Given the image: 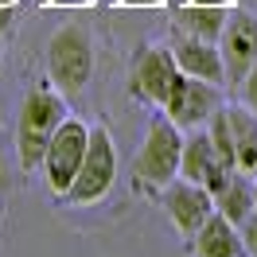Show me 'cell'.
I'll list each match as a JSON object with an SVG mask.
<instances>
[{"label": "cell", "mask_w": 257, "mask_h": 257, "mask_svg": "<svg viewBox=\"0 0 257 257\" xmlns=\"http://www.w3.org/2000/svg\"><path fill=\"white\" fill-rule=\"evenodd\" d=\"M253 210H257V172H253Z\"/></svg>", "instance_id": "cell-19"}, {"label": "cell", "mask_w": 257, "mask_h": 257, "mask_svg": "<svg viewBox=\"0 0 257 257\" xmlns=\"http://www.w3.org/2000/svg\"><path fill=\"white\" fill-rule=\"evenodd\" d=\"M172 59H176L179 74L214 82V86H222V82H226V66H222V51H218V43H207V39H195V35L179 32L176 43H172Z\"/></svg>", "instance_id": "cell-10"}, {"label": "cell", "mask_w": 257, "mask_h": 257, "mask_svg": "<svg viewBox=\"0 0 257 257\" xmlns=\"http://www.w3.org/2000/svg\"><path fill=\"white\" fill-rule=\"evenodd\" d=\"M214 168H226V164L214 156V145H210L207 128H191L183 137V148H179V179L207 183V176ZM230 172H238V168H230Z\"/></svg>", "instance_id": "cell-12"}, {"label": "cell", "mask_w": 257, "mask_h": 257, "mask_svg": "<svg viewBox=\"0 0 257 257\" xmlns=\"http://www.w3.org/2000/svg\"><path fill=\"white\" fill-rule=\"evenodd\" d=\"M94 70V39L82 24H66L47 39V74L63 94H82Z\"/></svg>", "instance_id": "cell-2"}, {"label": "cell", "mask_w": 257, "mask_h": 257, "mask_svg": "<svg viewBox=\"0 0 257 257\" xmlns=\"http://www.w3.org/2000/svg\"><path fill=\"white\" fill-rule=\"evenodd\" d=\"M179 148H183V133L168 121V113H156L148 121L145 145L137 156V179L145 191H164L179 176Z\"/></svg>", "instance_id": "cell-3"}, {"label": "cell", "mask_w": 257, "mask_h": 257, "mask_svg": "<svg viewBox=\"0 0 257 257\" xmlns=\"http://www.w3.org/2000/svg\"><path fill=\"white\" fill-rule=\"evenodd\" d=\"M218 51H222V66H226V86L238 90L245 70L257 63V16L253 12H234L226 20L222 35H218Z\"/></svg>", "instance_id": "cell-8"}, {"label": "cell", "mask_w": 257, "mask_h": 257, "mask_svg": "<svg viewBox=\"0 0 257 257\" xmlns=\"http://www.w3.org/2000/svg\"><path fill=\"white\" fill-rule=\"evenodd\" d=\"M214 210L222 218H230L234 226L253 210V179H249V172H234L226 179V187L214 195Z\"/></svg>", "instance_id": "cell-14"}, {"label": "cell", "mask_w": 257, "mask_h": 257, "mask_svg": "<svg viewBox=\"0 0 257 257\" xmlns=\"http://www.w3.org/2000/svg\"><path fill=\"white\" fill-rule=\"evenodd\" d=\"M230 137H234V160L238 172H257V113L249 105H226Z\"/></svg>", "instance_id": "cell-13"}, {"label": "cell", "mask_w": 257, "mask_h": 257, "mask_svg": "<svg viewBox=\"0 0 257 257\" xmlns=\"http://www.w3.org/2000/svg\"><path fill=\"white\" fill-rule=\"evenodd\" d=\"M176 78H179V66L172 59V47H145L133 63V74H128V94L164 109Z\"/></svg>", "instance_id": "cell-7"}, {"label": "cell", "mask_w": 257, "mask_h": 257, "mask_svg": "<svg viewBox=\"0 0 257 257\" xmlns=\"http://www.w3.org/2000/svg\"><path fill=\"white\" fill-rule=\"evenodd\" d=\"M160 203H164L168 218L176 222V230L183 238H191L195 230L214 214V195L203 183H191V179H179V176L160 191Z\"/></svg>", "instance_id": "cell-9"}, {"label": "cell", "mask_w": 257, "mask_h": 257, "mask_svg": "<svg viewBox=\"0 0 257 257\" xmlns=\"http://www.w3.org/2000/svg\"><path fill=\"white\" fill-rule=\"evenodd\" d=\"M66 121V101L55 90H32L20 105V121H16V156L20 168L32 172L43 164L47 141L55 137V128Z\"/></svg>", "instance_id": "cell-1"}, {"label": "cell", "mask_w": 257, "mask_h": 257, "mask_svg": "<svg viewBox=\"0 0 257 257\" xmlns=\"http://www.w3.org/2000/svg\"><path fill=\"white\" fill-rule=\"evenodd\" d=\"M245 4H249V8H257V0H245Z\"/></svg>", "instance_id": "cell-20"}, {"label": "cell", "mask_w": 257, "mask_h": 257, "mask_svg": "<svg viewBox=\"0 0 257 257\" xmlns=\"http://www.w3.org/2000/svg\"><path fill=\"white\" fill-rule=\"evenodd\" d=\"M238 97H241V105H249V109L257 113V63L245 70V78L238 82Z\"/></svg>", "instance_id": "cell-18"}, {"label": "cell", "mask_w": 257, "mask_h": 257, "mask_svg": "<svg viewBox=\"0 0 257 257\" xmlns=\"http://www.w3.org/2000/svg\"><path fill=\"white\" fill-rule=\"evenodd\" d=\"M253 257H257V253H253Z\"/></svg>", "instance_id": "cell-21"}, {"label": "cell", "mask_w": 257, "mask_h": 257, "mask_svg": "<svg viewBox=\"0 0 257 257\" xmlns=\"http://www.w3.org/2000/svg\"><path fill=\"white\" fill-rule=\"evenodd\" d=\"M203 128H207L210 145H214V156L226 168H238V160H234V137H230V121H226V105H218V109L210 113V121Z\"/></svg>", "instance_id": "cell-16"}, {"label": "cell", "mask_w": 257, "mask_h": 257, "mask_svg": "<svg viewBox=\"0 0 257 257\" xmlns=\"http://www.w3.org/2000/svg\"><path fill=\"white\" fill-rule=\"evenodd\" d=\"M117 179V148H113V137L105 125H94L90 128V141H86V152H82V164H78V176L70 179L63 199L70 203H97L105 199Z\"/></svg>", "instance_id": "cell-4"}, {"label": "cell", "mask_w": 257, "mask_h": 257, "mask_svg": "<svg viewBox=\"0 0 257 257\" xmlns=\"http://www.w3.org/2000/svg\"><path fill=\"white\" fill-rule=\"evenodd\" d=\"M191 241H195V257H241L245 253L238 226L230 222V218H222L218 210L191 234Z\"/></svg>", "instance_id": "cell-11"}, {"label": "cell", "mask_w": 257, "mask_h": 257, "mask_svg": "<svg viewBox=\"0 0 257 257\" xmlns=\"http://www.w3.org/2000/svg\"><path fill=\"white\" fill-rule=\"evenodd\" d=\"M226 8L218 4H195L187 12H179V32L195 35V39H207V43H218V35L226 28Z\"/></svg>", "instance_id": "cell-15"}, {"label": "cell", "mask_w": 257, "mask_h": 257, "mask_svg": "<svg viewBox=\"0 0 257 257\" xmlns=\"http://www.w3.org/2000/svg\"><path fill=\"white\" fill-rule=\"evenodd\" d=\"M222 105V94L214 82H203V78H191V74H179L172 94L164 101V113L168 121L179 128V133H191V128H203L210 121V113Z\"/></svg>", "instance_id": "cell-6"}, {"label": "cell", "mask_w": 257, "mask_h": 257, "mask_svg": "<svg viewBox=\"0 0 257 257\" xmlns=\"http://www.w3.org/2000/svg\"><path fill=\"white\" fill-rule=\"evenodd\" d=\"M86 141H90V125H82L78 117H66L63 125L55 128V137L47 141V152H43V176H47V187L55 195H66L70 179L78 176Z\"/></svg>", "instance_id": "cell-5"}, {"label": "cell", "mask_w": 257, "mask_h": 257, "mask_svg": "<svg viewBox=\"0 0 257 257\" xmlns=\"http://www.w3.org/2000/svg\"><path fill=\"white\" fill-rule=\"evenodd\" d=\"M238 234H241V249L253 257L257 253V210H249V214L238 222Z\"/></svg>", "instance_id": "cell-17"}]
</instances>
